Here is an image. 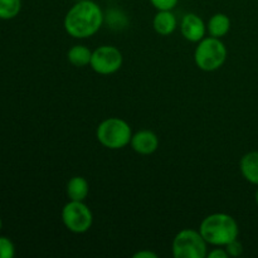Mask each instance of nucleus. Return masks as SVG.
Wrapping results in <instances>:
<instances>
[{
  "label": "nucleus",
  "mask_w": 258,
  "mask_h": 258,
  "mask_svg": "<svg viewBox=\"0 0 258 258\" xmlns=\"http://www.w3.org/2000/svg\"><path fill=\"white\" fill-rule=\"evenodd\" d=\"M103 24V13L92 0L76 3L64 17V29L76 39H86L100 30Z\"/></svg>",
  "instance_id": "1"
},
{
  "label": "nucleus",
  "mask_w": 258,
  "mask_h": 258,
  "mask_svg": "<svg viewBox=\"0 0 258 258\" xmlns=\"http://www.w3.org/2000/svg\"><path fill=\"white\" fill-rule=\"evenodd\" d=\"M199 232L208 244L226 247L238 238L239 228L236 219L232 216L226 213H214L203 219Z\"/></svg>",
  "instance_id": "2"
},
{
  "label": "nucleus",
  "mask_w": 258,
  "mask_h": 258,
  "mask_svg": "<svg viewBox=\"0 0 258 258\" xmlns=\"http://www.w3.org/2000/svg\"><path fill=\"white\" fill-rule=\"evenodd\" d=\"M227 59V48L219 38H203L194 52V60L199 70L214 72L224 64Z\"/></svg>",
  "instance_id": "3"
},
{
  "label": "nucleus",
  "mask_w": 258,
  "mask_h": 258,
  "mask_svg": "<svg viewBox=\"0 0 258 258\" xmlns=\"http://www.w3.org/2000/svg\"><path fill=\"white\" fill-rule=\"evenodd\" d=\"M97 140L101 145L111 150H118L130 144L133 131L125 120L118 117H110L103 120L96 131Z\"/></svg>",
  "instance_id": "4"
},
{
  "label": "nucleus",
  "mask_w": 258,
  "mask_h": 258,
  "mask_svg": "<svg viewBox=\"0 0 258 258\" xmlns=\"http://www.w3.org/2000/svg\"><path fill=\"white\" fill-rule=\"evenodd\" d=\"M207 244L199 231L183 229L173 241V256L175 258H206L208 254Z\"/></svg>",
  "instance_id": "5"
},
{
  "label": "nucleus",
  "mask_w": 258,
  "mask_h": 258,
  "mask_svg": "<svg viewBox=\"0 0 258 258\" xmlns=\"http://www.w3.org/2000/svg\"><path fill=\"white\" fill-rule=\"evenodd\" d=\"M62 221L72 233H86L93 223L91 209L83 202L70 201L62 209Z\"/></svg>",
  "instance_id": "6"
},
{
  "label": "nucleus",
  "mask_w": 258,
  "mask_h": 258,
  "mask_svg": "<svg viewBox=\"0 0 258 258\" xmlns=\"http://www.w3.org/2000/svg\"><path fill=\"white\" fill-rule=\"evenodd\" d=\"M122 62L123 57L120 49L113 45H101L92 52L90 66L98 75L108 76L117 72Z\"/></svg>",
  "instance_id": "7"
},
{
  "label": "nucleus",
  "mask_w": 258,
  "mask_h": 258,
  "mask_svg": "<svg viewBox=\"0 0 258 258\" xmlns=\"http://www.w3.org/2000/svg\"><path fill=\"white\" fill-rule=\"evenodd\" d=\"M207 27L203 19L194 13L185 14L180 23V32L186 40L193 43L201 42L206 35Z\"/></svg>",
  "instance_id": "8"
},
{
  "label": "nucleus",
  "mask_w": 258,
  "mask_h": 258,
  "mask_svg": "<svg viewBox=\"0 0 258 258\" xmlns=\"http://www.w3.org/2000/svg\"><path fill=\"white\" fill-rule=\"evenodd\" d=\"M131 148L140 155H151L159 148V139L153 131L141 130L131 138Z\"/></svg>",
  "instance_id": "9"
},
{
  "label": "nucleus",
  "mask_w": 258,
  "mask_h": 258,
  "mask_svg": "<svg viewBox=\"0 0 258 258\" xmlns=\"http://www.w3.org/2000/svg\"><path fill=\"white\" fill-rule=\"evenodd\" d=\"M153 25L158 34L166 37V35L173 34L174 30L176 29L178 22L171 10H158L154 17Z\"/></svg>",
  "instance_id": "10"
},
{
  "label": "nucleus",
  "mask_w": 258,
  "mask_h": 258,
  "mask_svg": "<svg viewBox=\"0 0 258 258\" xmlns=\"http://www.w3.org/2000/svg\"><path fill=\"white\" fill-rule=\"evenodd\" d=\"M239 169L243 178L251 184L258 185V151L247 153L239 163Z\"/></svg>",
  "instance_id": "11"
},
{
  "label": "nucleus",
  "mask_w": 258,
  "mask_h": 258,
  "mask_svg": "<svg viewBox=\"0 0 258 258\" xmlns=\"http://www.w3.org/2000/svg\"><path fill=\"white\" fill-rule=\"evenodd\" d=\"M66 190L70 201L83 202L90 193V184L83 176H73L67 183Z\"/></svg>",
  "instance_id": "12"
},
{
  "label": "nucleus",
  "mask_w": 258,
  "mask_h": 258,
  "mask_svg": "<svg viewBox=\"0 0 258 258\" xmlns=\"http://www.w3.org/2000/svg\"><path fill=\"white\" fill-rule=\"evenodd\" d=\"M229 29H231V19L228 15L223 14V13H217L213 17L209 19L208 25H207V30H208L209 35L214 38H219L228 34Z\"/></svg>",
  "instance_id": "13"
},
{
  "label": "nucleus",
  "mask_w": 258,
  "mask_h": 258,
  "mask_svg": "<svg viewBox=\"0 0 258 258\" xmlns=\"http://www.w3.org/2000/svg\"><path fill=\"white\" fill-rule=\"evenodd\" d=\"M92 52L93 50H91L86 45H73L67 52L68 62L75 66V67H86V66H88L91 63Z\"/></svg>",
  "instance_id": "14"
},
{
  "label": "nucleus",
  "mask_w": 258,
  "mask_h": 258,
  "mask_svg": "<svg viewBox=\"0 0 258 258\" xmlns=\"http://www.w3.org/2000/svg\"><path fill=\"white\" fill-rule=\"evenodd\" d=\"M20 9L22 0H0V19H13L19 14Z\"/></svg>",
  "instance_id": "15"
},
{
  "label": "nucleus",
  "mask_w": 258,
  "mask_h": 258,
  "mask_svg": "<svg viewBox=\"0 0 258 258\" xmlns=\"http://www.w3.org/2000/svg\"><path fill=\"white\" fill-rule=\"evenodd\" d=\"M14 254V243L7 237H0V258H12Z\"/></svg>",
  "instance_id": "16"
},
{
  "label": "nucleus",
  "mask_w": 258,
  "mask_h": 258,
  "mask_svg": "<svg viewBox=\"0 0 258 258\" xmlns=\"http://www.w3.org/2000/svg\"><path fill=\"white\" fill-rule=\"evenodd\" d=\"M179 0H150L153 7L158 10H173Z\"/></svg>",
  "instance_id": "17"
},
{
  "label": "nucleus",
  "mask_w": 258,
  "mask_h": 258,
  "mask_svg": "<svg viewBox=\"0 0 258 258\" xmlns=\"http://www.w3.org/2000/svg\"><path fill=\"white\" fill-rule=\"evenodd\" d=\"M226 251L228 253V256L231 257H238L241 256L242 252H243V247H242V243L238 241V238L232 241L231 243H228L226 246Z\"/></svg>",
  "instance_id": "18"
},
{
  "label": "nucleus",
  "mask_w": 258,
  "mask_h": 258,
  "mask_svg": "<svg viewBox=\"0 0 258 258\" xmlns=\"http://www.w3.org/2000/svg\"><path fill=\"white\" fill-rule=\"evenodd\" d=\"M207 257L209 258H228V253H227L226 248H216L213 249V251L209 252L208 254H207Z\"/></svg>",
  "instance_id": "19"
},
{
  "label": "nucleus",
  "mask_w": 258,
  "mask_h": 258,
  "mask_svg": "<svg viewBox=\"0 0 258 258\" xmlns=\"http://www.w3.org/2000/svg\"><path fill=\"white\" fill-rule=\"evenodd\" d=\"M134 258H158V254L150 251H140L134 254Z\"/></svg>",
  "instance_id": "20"
},
{
  "label": "nucleus",
  "mask_w": 258,
  "mask_h": 258,
  "mask_svg": "<svg viewBox=\"0 0 258 258\" xmlns=\"http://www.w3.org/2000/svg\"><path fill=\"white\" fill-rule=\"evenodd\" d=\"M254 198H256V203L258 204V189L256 190V196H254Z\"/></svg>",
  "instance_id": "21"
},
{
  "label": "nucleus",
  "mask_w": 258,
  "mask_h": 258,
  "mask_svg": "<svg viewBox=\"0 0 258 258\" xmlns=\"http://www.w3.org/2000/svg\"><path fill=\"white\" fill-rule=\"evenodd\" d=\"M2 227H3V222H2V218H0V229H2Z\"/></svg>",
  "instance_id": "22"
}]
</instances>
